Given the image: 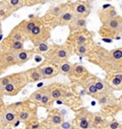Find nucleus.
Segmentation results:
<instances>
[{
	"label": "nucleus",
	"instance_id": "nucleus-17",
	"mask_svg": "<svg viewBox=\"0 0 122 129\" xmlns=\"http://www.w3.org/2000/svg\"><path fill=\"white\" fill-rule=\"evenodd\" d=\"M18 116V113H16V111L14 109H7L6 113L4 114V120L6 122H13Z\"/></svg>",
	"mask_w": 122,
	"mask_h": 129
},
{
	"label": "nucleus",
	"instance_id": "nucleus-26",
	"mask_svg": "<svg viewBox=\"0 0 122 129\" xmlns=\"http://www.w3.org/2000/svg\"><path fill=\"white\" fill-rule=\"evenodd\" d=\"M50 95L52 100H58V99H60V98H62L64 96L62 90H60L58 88H54L53 90H51Z\"/></svg>",
	"mask_w": 122,
	"mask_h": 129
},
{
	"label": "nucleus",
	"instance_id": "nucleus-18",
	"mask_svg": "<svg viewBox=\"0 0 122 129\" xmlns=\"http://www.w3.org/2000/svg\"><path fill=\"white\" fill-rule=\"evenodd\" d=\"M111 84L117 89L122 88V74H114L111 78Z\"/></svg>",
	"mask_w": 122,
	"mask_h": 129
},
{
	"label": "nucleus",
	"instance_id": "nucleus-8",
	"mask_svg": "<svg viewBox=\"0 0 122 129\" xmlns=\"http://www.w3.org/2000/svg\"><path fill=\"white\" fill-rule=\"evenodd\" d=\"M25 76L27 78L28 81H31V82H36V81H39L43 78L39 67L28 70L27 72L25 73Z\"/></svg>",
	"mask_w": 122,
	"mask_h": 129
},
{
	"label": "nucleus",
	"instance_id": "nucleus-40",
	"mask_svg": "<svg viewBox=\"0 0 122 129\" xmlns=\"http://www.w3.org/2000/svg\"><path fill=\"white\" fill-rule=\"evenodd\" d=\"M0 24H1V21H0Z\"/></svg>",
	"mask_w": 122,
	"mask_h": 129
},
{
	"label": "nucleus",
	"instance_id": "nucleus-11",
	"mask_svg": "<svg viewBox=\"0 0 122 129\" xmlns=\"http://www.w3.org/2000/svg\"><path fill=\"white\" fill-rule=\"evenodd\" d=\"M109 57L115 64V66H122V48H117L110 52Z\"/></svg>",
	"mask_w": 122,
	"mask_h": 129
},
{
	"label": "nucleus",
	"instance_id": "nucleus-5",
	"mask_svg": "<svg viewBox=\"0 0 122 129\" xmlns=\"http://www.w3.org/2000/svg\"><path fill=\"white\" fill-rule=\"evenodd\" d=\"M121 23H122V18L117 15L116 17L111 19V20L107 21L106 23H104L103 28H105L106 30H108L109 34H112V33L115 34L116 32L119 31V27H120Z\"/></svg>",
	"mask_w": 122,
	"mask_h": 129
},
{
	"label": "nucleus",
	"instance_id": "nucleus-36",
	"mask_svg": "<svg viewBox=\"0 0 122 129\" xmlns=\"http://www.w3.org/2000/svg\"><path fill=\"white\" fill-rule=\"evenodd\" d=\"M118 126H119V124H118V122H116V121H113V122H112L111 125H110V127L112 129H117Z\"/></svg>",
	"mask_w": 122,
	"mask_h": 129
},
{
	"label": "nucleus",
	"instance_id": "nucleus-2",
	"mask_svg": "<svg viewBox=\"0 0 122 129\" xmlns=\"http://www.w3.org/2000/svg\"><path fill=\"white\" fill-rule=\"evenodd\" d=\"M28 37L32 40L35 46H37L40 43L46 42V40L50 37V32L48 29L43 28L41 25H37L31 31Z\"/></svg>",
	"mask_w": 122,
	"mask_h": 129
},
{
	"label": "nucleus",
	"instance_id": "nucleus-33",
	"mask_svg": "<svg viewBox=\"0 0 122 129\" xmlns=\"http://www.w3.org/2000/svg\"><path fill=\"white\" fill-rule=\"evenodd\" d=\"M95 86L96 87L97 91H103L105 88H106V84H105L102 80H97V81L95 82Z\"/></svg>",
	"mask_w": 122,
	"mask_h": 129
},
{
	"label": "nucleus",
	"instance_id": "nucleus-31",
	"mask_svg": "<svg viewBox=\"0 0 122 129\" xmlns=\"http://www.w3.org/2000/svg\"><path fill=\"white\" fill-rule=\"evenodd\" d=\"M12 78H13V75L8 76V77H5V78L0 79V85H1L2 89H4L8 84H10V82L12 81Z\"/></svg>",
	"mask_w": 122,
	"mask_h": 129
},
{
	"label": "nucleus",
	"instance_id": "nucleus-10",
	"mask_svg": "<svg viewBox=\"0 0 122 129\" xmlns=\"http://www.w3.org/2000/svg\"><path fill=\"white\" fill-rule=\"evenodd\" d=\"M87 26V20L86 18L83 17H74V19L70 23L71 31H79L82 29H85Z\"/></svg>",
	"mask_w": 122,
	"mask_h": 129
},
{
	"label": "nucleus",
	"instance_id": "nucleus-12",
	"mask_svg": "<svg viewBox=\"0 0 122 129\" xmlns=\"http://www.w3.org/2000/svg\"><path fill=\"white\" fill-rule=\"evenodd\" d=\"M27 38V37L24 35V33L20 30V28L16 27L14 28V30L11 32L9 36V39L10 40H14V41H21L24 42V40Z\"/></svg>",
	"mask_w": 122,
	"mask_h": 129
},
{
	"label": "nucleus",
	"instance_id": "nucleus-37",
	"mask_svg": "<svg viewBox=\"0 0 122 129\" xmlns=\"http://www.w3.org/2000/svg\"><path fill=\"white\" fill-rule=\"evenodd\" d=\"M119 33H122V23L121 25H120V27H119V31H118Z\"/></svg>",
	"mask_w": 122,
	"mask_h": 129
},
{
	"label": "nucleus",
	"instance_id": "nucleus-4",
	"mask_svg": "<svg viewBox=\"0 0 122 129\" xmlns=\"http://www.w3.org/2000/svg\"><path fill=\"white\" fill-rule=\"evenodd\" d=\"M72 12L75 17H83L86 18L90 14V7L85 2H76L72 5Z\"/></svg>",
	"mask_w": 122,
	"mask_h": 129
},
{
	"label": "nucleus",
	"instance_id": "nucleus-27",
	"mask_svg": "<svg viewBox=\"0 0 122 129\" xmlns=\"http://www.w3.org/2000/svg\"><path fill=\"white\" fill-rule=\"evenodd\" d=\"M91 125V120L88 118V117H82L80 120H79V123H78V126L81 129H88Z\"/></svg>",
	"mask_w": 122,
	"mask_h": 129
},
{
	"label": "nucleus",
	"instance_id": "nucleus-23",
	"mask_svg": "<svg viewBox=\"0 0 122 129\" xmlns=\"http://www.w3.org/2000/svg\"><path fill=\"white\" fill-rule=\"evenodd\" d=\"M65 10L66 9L64 8V5H57V6H55V7H54V8L51 9L50 13L52 14L55 15V16L58 18L59 16L63 14V12L65 11Z\"/></svg>",
	"mask_w": 122,
	"mask_h": 129
},
{
	"label": "nucleus",
	"instance_id": "nucleus-29",
	"mask_svg": "<svg viewBox=\"0 0 122 129\" xmlns=\"http://www.w3.org/2000/svg\"><path fill=\"white\" fill-rule=\"evenodd\" d=\"M85 72H86V69H85L82 65H76V66H74L72 70V73H73L75 76H79V75L84 74Z\"/></svg>",
	"mask_w": 122,
	"mask_h": 129
},
{
	"label": "nucleus",
	"instance_id": "nucleus-1",
	"mask_svg": "<svg viewBox=\"0 0 122 129\" xmlns=\"http://www.w3.org/2000/svg\"><path fill=\"white\" fill-rule=\"evenodd\" d=\"M28 81L27 78L25 74H15L13 75L12 81L8 84L6 87L3 89V92L5 95H9V96H14L17 95V93L22 89L27 83Z\"/></svg>",
	"mask_w": 122,
	"mask_h": 129
},
{
	"label": "nucleus",
	"instance_id": "nucleus-25",
	"mask_svg": "<svg viewBox=\"0 0 122 129\" xmlns=\"http://www.w3.org/2000/svg\"><path fill=\"white\" fill-rule=\"evenodd\" d=\"M51 100H52V98L50 95V91H49V89H46L45 93L40 101V104L43 106H49V104L51 103Z\"/></svg>",
	"mask_w": 122,
	"mask_h": 129
},
{
	"label": "nucleus",
	"instance_id": "nucleus-13",
	"mask_svg": "<svg viewBox=\"0 0 122 129\" xmlns=\"http://www.w3.org/2000/svg\"><path fill=\"white\" fill-rule=\"evenodd\" d=\"M100 16H101L102 22L104 24V23H106L107 21H109V20L116 17V16H117V13H116V11H115V9H114L113 7H111L110 9L105 10L104 12H102L101 14H100Z\"/></svg>",
	"mask_w": 122,
	"mask_h": 129
},
{
	"label": "nucleus",
	"instance_id": "nucleus-35",
	"mask_svg": "<svg viewBox=\"0 0 122 129\" xmlns=\"http://www.w3.org/2000/svg\"><path fill=\"white\" fill-rule=\"evenodd\" d=\"M101 121H102L101 117H98V116L94 117V123H95V124H99V123H101Z\"/></svg>",
	"mask_w": 122,
	"mask_h": 129
},
{
	"label": "nucleus",
	"instance_id": "nucleus-9",
	"mask_svg": "<svg viewBox=\"0 0 122 129\" xmlns=\"http://www.w3.org/2000/svg\"><path fill=\"white\" fill-rule=\"evenodd\" d=\"M74 14L72 12V10L66 9L63 12V14L58 17V24L60 25H65V24L71 23L72 20L74 19Z\"/></svg>",
	"mask_w": 122,
	"mask_h": 129
},
{
	"label": "nucleus",
	"instance_id": "nucleus-34",
	"mask_svg": "<svg viewBox=\"0 0 122 129\" xmlns=\"http://www.w3.org/2000/svg\"><path fill=\"white\" fill-rule=\"evenodd\" d=\"M97 92H98V91H97L96 87L95 86V84H92V85H90L89 88H88V93H89L90 95H95Z\"/></svg>",
	"mask_w": 122,
	"mask_h": 129
},
{
	"label": "nucleus",
	"instance_id": "nucleus-20",
	"mask_svg": "<svg viewBox=\"0 0 122 129\" xmlns=\"http://www.w3.org/2000/svg\"><path fill=\"white\" fill-rule=\"evenodd\" d=\"M72 65L70 62H68V61L62 62V64L60 65V67H59V72L64 75L71 74L72 73Z\"/></svg>",
	"mask_w": 122,
	"mask_h": 129
},
{
	"label": "nucleus",
	"instance_id": "nucleus-7",
	"mask_svg": "<svg viewBox=\"0 0 122 129\" xmlns=\"http://www.w3.org/2000/svg\"><path fill=\"white\" fill-rule=\"evenodd\" d=\"M41 72V75L43 78H53L54 76L58 74V70L56 69L55 66H53V65H44L42 67H39Z\"/></svg>",
	"mask_w": 122,
	"mask_h": 129
},
{
	"label": "nucleus",
	"instance_id": "nucleus-30",
	"mask_svg": "<svg viewBox=\"0 0 122 129\" xmlns=\"http://www.w3.org/2000/svg\"><path fill=\"white\" fill-rule=\"evenodd\" d=\"M75 52H76L77 55H85L88 52V46L86 44L85 45H80V46H77L76 49H75Z\"/></svg>",
	"mask_w": 122,
	"mask_h": 129
},
{
	"label": "nucleus",
	"instance_id": "nucleus-28",
	"mask_svg": "<svg viewBox=\"0 0 122 129\" xmlns=\"http://www.w3.org/2000/svg\"><path fill=\"white\" fill-rule=\"evenodd\" d=\"M8 4L10 5V7L14 11H16V9L20 8L21 6L24 5V1H21V0H10V1H8Z\"/></svg>",
	"mask_w": 122,
	"mask_h": 129
},
{
	"label": "nucleus",
	"instance_id": "nucleus-6",
	"mask_svg": "<svg viewBox=\"0 0 122 129\" xmlns=\"http://www.w3.org/2000/svg\"><path fill=\"white\" fill-rule=\"evenodd\" d=\"M34 54L33 50H22V51L15 53V59H16V63L18 64H24L25 62H27L29 59L32 58V56Z\"/></svg>",
	"mask_w": 122,
	"mask_h": 129
},
{
	"label": "nucleus",
	"instance_id": "nucleus-39",
	"mask_svg": "<svg viewBox=\"0 0 122 129\" xmlns=\"http://www.w3.org/2000/svg\"><path fill=\"white\" fill-rule=\"evenodd\" d=\"M7 129H12V128H7Z\"/></svg>",
	"mask_w": 122,
	"mask_h": 129
},
{
	"label": "nucleus",
	"instance_id": "nucleus-14",
	"mask_svg": "<svg viewBox=\"0 0 122 129\" xmlns=\"http://www.w3.org/2000/svg\"><path fill=\"white\" fill-rule=\"evenodd\" d=\"M13 12H14V10L10 7L8 2H6V1L1 2L0 3V21H1V19H5L6 17H8Z\"/></svg>",
	"mask_w": 122,
	"mask_h": 129
},
{
	"label": "nucleus",
	"instance_id": "nucleus-3",
	"mask_svg": "<svg viewBox=\"0 0 122 129\" xmlns=\"http://www.w3.org/2000/svg\"><path fill=\"white\" fill-rule=\"evenodd\" d=\"M50 58L54 61L65 62L70 56V51L65 46H55L50 53Z\"/></svg>",
	"mask_w": 122,
	"mask_h": 129
},
{
	"label": "nucleus",
	"instance_id": "nucleus-21",
	"mask_svg": "<svg viewBox=\"0 0 122 129\" xmlns=\"http://www.w3.org/2000/svg\"><path fill=\"white\" fill-rule=\"evenodd\" d=\"M32 117V112L28 109H23L18 113V120H22V121H27L28 120H30Z\"/></svg>",
	"mask_w": 122,
	"mask_h": 129
},
{
	"label": "nucleus",
	"instance_id": "nucleus-16",
	"mask_svg": "<svg viewBox=\"0 0 122 129\" xmlns=\"http://www.w3.org/2000/svg\"><path fill=\"white\" fill-rule=\"evenodd\" d=\"M10 40V39H9ZM11 44H10V51L12 53H18V52L24 50V42L21 41H14V40H10Z\"/></svg>",
	"mask_w": 122,
	"mask_h": 129
},
{
	"label": "nucleus",
	"instance_id": "nucleus-22",
	"mask_svg": "<svg viewBox=\"0 0 122 129\" xmlns=\"http://www.w3.org/2000/svg\"><path fill=\"white\" fill-rule=\"evenodd\" d=\"M45 91H46V88L39 89L38 91L34 92L32 96H31V100H32L34 102H40L41 99H42V97H43V95H44Z\"/></svg>",
	"mask_w": 122,
	"mask_h": 129
},
{
	"label": "nucleus",
	"instance_id": "nucleus-19",
	"mask_svg": "<svg viewBox=\"0 0 122 129\" xmlns=\"http://www.w3.org/2000/svg\"><path fill=\"white\" fill-rule=\"evenodd\" d=\"M50 120L53 124L60 125L63 123L64 118L63 116L61 115V114H59V113H54V114L50 115Z\"/></svg>",
	"mask_w": 122,
	"mask_h": 129
},
{
	"label": "nucleus",
	"instance_id": "nucleus-32",
	"mask_svg": "<svg viewBox=\"0 0 122 129\" xmlns=\"http://www.w3.org/2000/svg\"><path fill=\"white\" fill-rule=\"evenodd\" d=\"M36 50L37 52H39V53H45L49 50V45L44 42V43H40V44H38L37 46H36Z\"/></svg>",
	"mask_w": 122,
	"mask_h": 129
},
{
	"label": "nucleus",
	"instance_id": "nucleus-15",
	"mask_svg": "<svg viewBox=\"0 0 122 129\" xmlns=\"http://www.w3.org/2000/svg\"><path fill=\"white\" fill-rule=\"evenodd\" d=\"M2 62L6 67H10L12 65L16 64V59H15V55L12 52H7L5 53L2 56Z\"/></svg>",
	"mask_w": 122,
	"mask_h": 129
},
{
	"label": "nucleus",
	"instance_id": "nucleus-38",
	"mask_svg": "<svg viewBox=\"0 0 122 129\" xmlns=\"http://www.w3.org/2000/svg\"><path fill=\"white\" fill-rule=\"evenodd\" d=\"M121 102H122V97H121Z\"/></svg>",
	"mask_w": 122,
	"mask_h": 129
},
{
	"label": "nucleus",
	"instance_id": "nucleus-24",
	"mask_svg": "<svg viewBox=\"0 0 122 129\" xmlns=\"http://www.w3.org/2000/svg\"><path fill=\"white\" fill-rule=\"evenodd\" d=\"M74 42L77 46H80V45H85L87 42V37L82 34V33H79L75 36V38H74Z\"/></svg>",
	"mask_w": 122,
	"mask_h": 129
}]
</instances>
